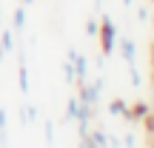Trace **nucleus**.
I'll return each mask as SVG.
<instances>
[{"instance_id": "f257e3e1", "label": "nucleus", "mask_w": 154, "mask_h": 148, "mask_svg": "<svg viewBox=\"0 0 154 148\" xmlns=\"http://www.w3.org/2000/svg\"><path fill=\"white\" fill-rule=\"evenodd\" d=\"M117 26H114V20H111L109 14H103L100 17V34H97V40H100V49H103V57H109V54H114V49H117Z\"/></svg>"}, {"instance_id": "f03ea898", "label": "nucleus", "mask_w": 154, "mask_h": 148, "mask_svg": "<svg viewBox=\"0 0 154 148\" xmlns=\"http://www.w3.org/2000/svg\"><path fill=\"white\" fill-rule=\"evenodd\" d=\"M103 88H106V80H103V77H97L94 83L86 80V83H80V94H77V97H80L83 105L97 108V105H100V97H103Z\"/></svg>"}, {"instance_id": "7ed1b4c3", "label": "nucleus", "mask_w": 154, "mask_h": 148, "mask_svg": "<svg viewBox=\"0 0 154 148\" xmlns=\"http://www.w3.org/2000/svg\"><path fill=\"white\" fill-rule=\"evenodd\" d=\"M66 60H72V66H74V71H77V86L86 83L88 80V57L83 54V51H77V49H69Z\"/></svg>"}, {"instance_id": "20e7f679", "label": "nucleus", "mask_w": 154, "mask_h": 148, "mask_svg": "<svg viewBox=\"0 0 154 148\" xmlns=\"http://www.w3.org/2000/svg\"><path fill=\"white\" fill-rule=\"evenodd\" d=\"M117 51H120V57L126 60V66H137V43H134L128 34L117 37Z\"/></svg>"}, {"instance_id": "39448f33", "label": "nucleus", "mask_w": 154, "mask_h": 148, "mask_svg": "<svg viewBox=\"0 0 154 148\" xmlns=\"http://www.w3.org/2000/svg\"><path fill=\"white\" fill-rule=\"evenodd\" d=\"M83 140H86L88 148H109V134L103 128H88V134Z\"/></svg>"}, {"instance_id": "423d86ee", "label": "nucleus", "mask_w": 154, "mask_h": 148, "mask_svg": "<svg viewBox=\"0 0 154 148\" xmlns=\"http://www.w3.org/2000/svg\"><path fill=\"white\" fill-rule=\"evenodd\" d=\"M151 111V103H146V100H137V103L128 108V122H143L146 117H149Z\"/></svg>"}, {"instance_id": "0eeeda50", "label": "nucleus", "mask_w": 154, "mask_h": 148, "mask_svg": "<svg viewBox=\"0 0 154 148\" xmlns=\"http://www.w3.org/2000/svg\"><path fill=\"white\" fill-rule=\"evenodd\" d=\"M128 108H131V105H128L123 97H114L109 103V114L111 117H120V120H126V122H128Z\"/></svg>"}, {"instance_id": "6e6552de", "label": "nucleus", "mask_w": 154, "mask_h": 148, "mask_svg": "<svg viewBox=\"0 0 154 148\" xmlns=\"http://www.w3.org/2000/svg\"><path fill=\"white\" fill-rule=\"evenodd\" d=\"M23 29H26V6H17L14 14H11V32L20 34Z\"/></svg>"}, {"instance_id": "1a4fd4ad", "label": "nucleus", "mask_w": 154, "mask_h": 148, "mask_svg": "<svg viewBox=\"0 0 154 148\" xmlns=\"http://www.w3.org/2000/svg\"><path fill=\"white\" fill-rule=\"evenodd\" d=\"M80 117V97H69L66 103V122H77Z\"/></svg>"}, {"instance_id": "9d476101", "label": "nucleus", "mask_w": 154, "mask_h": 148, "mask_svg": "<svg viewBox=\"0 0 154 148\" xmlns=\"http://www.w3.org/2000/svg\"><path fill=\"white\" fill-rule=\"evenodd\" d=\"M0 49L9 54V51H14V32L11 29H6V32H0Z\"/></svg>"}, {"instance_id": "9b49d317", "label": "nucleus", "mask_w": 154, "mask_h": 148, "mask_svg": "<svg viewBox=\"0 0 154 148\" xmlns=\"http://www.w3.org/2000/svg\"><path fill=\"white\" fill-rule=\"evenodd\" d=\"M17 86H20L23 94H29V88H32V83H29V68L26 63H20V71H17Z\"/></svg>"}, {"instance_id": "f8f14e48", "label": "nucleus", "mask_w": 154, "mask_h": 148, "mask_svg": "<svg viewBox=\"0 0 154 148\" xmlns=\"http://www.w3.org/2000/svg\"><path fill=\"white\" fill-rule=\"evenodd\" d=\"M97 34H100V20H97V17H88V20H86V37L97 40Z\"/></svg>"}, {"instance_id": "ddd939ff", "label": "nucleus", "mask_w": 154, "mask_h": 148, "mask_svg": "<svg viewBox=\"0 0 154 148\" xmlns=\"http://www.w3.org/2000/svg\"><path fill=\"white\" fill-rule=\"evenodd\" d=\"M63 77H66V83H77V71H74L72 60H66V63H63Z\"/></svg>"}, {"instance_id": "4468645a", "label": "nucleus", "mask_w": 154, "mask_h": 148, "mask_svg": "<svg viewBox=\"0 0 154 148\" xmlns=\"http://www.w3.org/2000/svg\"><path fill=\"white\" fill-rule=\"evenodd\" d=\"M128 83H131L134 88H140V86H143V77H140L137 66H128Z\"/></svg>"}, {"instance_id": "2eb2a0df", "label": "nucleus", "mask_w": 154, "mask_h": 148, "mask_svg": "<svg viewBox=\"0 0 154 148\" xmlns=\"http://www.w3.org/2000/svg\"><path fill=\"white\" fill-rule=\"evenodd\" d=\"M120 143H123V148H137V137H134V131H126Z\"/></svg>"}, {"instance_id": "dca6fc26", "label": "nucleus", "mask_w": 154, "mask_h": 148, "mask_svg": "<svg viewBox=\"0 0 154 148\" xmlns=\"http://www.w3.org/2000/svg\"><path fill=\"white\" fill-rule=\"evenodd\" d=\"M43 131H46V143L51 145V143H54V122L46 120V122H43Z\"/></svg>"}, {"instance_id": "f3484780", "label": "nucleus", "mask_w": 154, "mask_h": 148, "mask_svg": "<svg viewBox=\"0 0 154 148\" xmlns=\"http://www.w3.org/2000/svg\"><path fill=\"white\" fill-rule=\"evenodd\" d=\"M143 125H146V131H149V137L154 140V108L149 111V117H146V120H143Z\"/></svg>"}, {"instance_id": "a211bd4d", "label": "nucleus", "mask_w": 154, "mask_h": 148, "mask_svg": "<svg viewBox=\"0 0 154 148\" xmlns=\"http://www.w3.org/2000/svg\"><path fill=\"white\" fill-rule=\"evenodd\" d=\"M6 125H9V114L6 108H0V134H6Z\"/></svg>"}, {"instance_id": "6ab92c4d", "label": "nucleus", "mask_w": 154, "mask_h": 148, "mask_svg": "<svg viewBox=\"0 0 154 148\" xmlns=\"http://www.w3.org/2000/svg\"><path fill=\"white\" fill-rule=\"evenodd\" d=\"M149 14H151V11L146 9V6H137V20H140V23H146V20H149Z\"/></svg>"}, {"instance_id": "aec40b11", "label": "nucleus", "mask_w": 154, "mask_h": 148, "mask_svg": "<svg viewBox=\"0 0 154 148\" xmlns=\"http://www.w3.org/2000/svg\"><path fill=\"white\" fill-rule=\"evenodd\" d=\"M109 148H123V143H120V137H109Z\"/></svg>"}, {"instance_id": "412c9836", "label": "nucleus", "mask_w": 154, "mask_h": 148, "mask_svg": "<svg viewBox=\"0 0 154 148\" xmlns=\"http://www.w3.org/2000/svg\"><path fill=\"white\" fill-rule=\"evenodd\" d=\"M77 148H88V145H86V140H80V143H77Z\"/></svg>"}, {"instance_id": "4be33fe9", "label": "nucleus", "mask_w": 154, "mask_h": 148, "mask_svg": "<svg viewBox=\"0 0 154 148\" xmlns=\"http://www.w3.org/2000/svg\"><path fill=\"white\" fill-rule=\"evenodd\" d=\"M94 6H97V9H103V0H94Z\"/></svg>"}, {"instance_id": "5701e85b", "label": "nucleus", "mask_w": 154, "mask_h": 148, "mask_svg": "<svg viewBox=\"0 0 154 148\" xmlns=\"http://www.w3.org/2000/svg\"><path fill=\"white\" fill-rule=\"evenodd\" d=\"M3 60H6V51H3V49H0V63H3Z\"/></svg>"}, {"instance_id": "b1692460", "label": "nucleus", "mask_w": 154, "mask_h": 148, "mask_svg": "<svg viewBox=\"0 0 154 148\" xmlns=\"http://www.w3.org/2000/svg\"><path fill=\"white\" fill-rule=\"evenodd\" d=\"M123 6H134V0H123Z\"/></svg>"}, {"instance_id": "393cba45", "label": "nucleus", "mask_w": 154, "mask_h": 148, "mask_svg": "<svg viewBox=\"0 0 154 148\" xmlns=\"http://www.w3.org/2000/svg\"><path fill=\"white\" fill-rule=\"evenodd\" d=\"M32 3H34V0H23V6H32Z\"/></svg>"}, {"instance_id": "a878e982", "label": "nucleus", "mask_w": 154, "mask_h": 148, "mask_svg": "<svg viewBox=\"0 0 154 148\" xmlns=\"http://www.w3.org/2000/svg\"><path fill=\"white\" fill-rule=\"evenodd\" d=\"M149 17H151V26H154V11H151V14H149Z\"/></svg>"}, {"instance_id": "bb28decb", "label": "nucleus", "mask_w": 154, "mask_h": 148, "mask_svg": "<svg viewBox=\"0 0 154 148\" xmlns=\"http://www.w3.org/2000/svg\"><path fill=\"white\" fill-rule=\"evenodd\" d=\"M0 148H6V143H0Z\"/></svg>"}, {"instance_id": "cd10ccee", "label": "nucleus", "mask_w": 154, "mask_h": 148, "mask_svg": "<svg viewBox=\"0 0 154 148\" xmlns=\"http://www.w3.org/2000/svg\"><path fill=\"white\" fill-rule=\"evenodd\" d=\"M151 3H154V0H151Z\"/></svg>"}]
</instances>
